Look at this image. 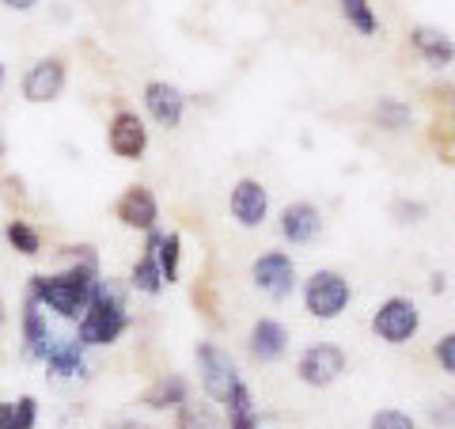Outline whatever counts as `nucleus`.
<instances>
[{"instance_id":"obj_1","label":"nucleus","mask_w":455,"mask_h":429,"mask_svg":"<svg viewBox=\"0 0 455 429\" xmlns=\"http://www.w3.org/2000/svg\"><path fill=\"white\" fill-rule=\"evenodd\" d=\"M99 281V270L92 266H68L61 274H35L31 285H27V296L35 300L38 308L53 312L57 320H76L88 312L92 289Z\"/></svg>"},{"instance_id":"obj_2","label":"nucleus","mask_w":455,"mask_h":429,"mask_svg":"<svg viewBox=\"0 0 455 429\" xmlns=\"http://www.w3.org/2000/svg\"><path fill=\"white\" fill-rule=\"evenodd\" d=\"M125 331H130V312H125V296L114 281H95L88 312L76 323V342L80 346H114Z\"/></svg>"},{"instance_id":"obj_3","label":"nucleus","mask_w":455,"mask_h":429,"mask_svg":"<svg viewBox=\"0 0 455 429\" xmlns=\"http://www.w3.org/2000/svg\"><path fill=\"white\" fill-rule=\"evenodd\" d=\"M194 357H197V373H202V388H205V395L212 399V403H228L232 399V392L243 384V376H239V368H235V361L228 357V350H220V346H212V342H202V346L194 350Z\"/></svg>"},{"instance_id":"obj_4","label":"nucleus","mask_w":455,"mask_h":429,"mask_svg":"<svg viewBox=\"0 0 455 429\" xmlns=\"http://www.w3.org/2000/svg\"><path fill=\"white\" fill-rule=\"evenodd\" d=\"M349 281L338 274V270H315L304 285V308L315 320H338L341 312L349 308Z\"/></svg>"},{"instance_id":"obj_5","label":"nucleus","mask_w":455,"mask_h":429,"mask_svg":"<svg viewBox=\"0 0 455 429\" xmlns=\"http://www.w3.org/2000/svg\"><path fill=\"white\" fill-rule=\"evenodd\" d=\"M418 327H421V312H418V304L410 296L383 300V304L376 308V316H372L376 338L391 342V346H403V342H410L418 335Z\"/></svg>"},{"instance_id":"obj_6","label":"nucleus","mask_w":455,"mask_h":429,"mask_svg":"<svg viewBox=\"0 0 455 429\" xmlns=\"http://www.w3.org/2000/svg\"><path fill=\"white\" fill-rule=\"evenodd\" d=\"M65 80H68L65 61L50 53V57H38V61L23 73L20 92H23L27 103H35V107H42V103H57V99H61V92H65Z\"/></svg>"},{"instance_id":"obj_7","label":"nucleus","mask_w":455,"mask_h":429,"mask_svg":"<svg viewBox=\"0 0 455 429\" xmlns=\"http://www.w3.org/2000/svg\"><path fill=\"white\" fill-rule=\"evenodd\" d=\"M341 373H346V353L334 342H315V346H307L300 353V361H296V376H300L307 388H326V384H334Z\"/></svg>"},{"instance_id":"obj_8","label":"nucleus","mask_w":455,"mask_h":429,"mask_svg":"<svg viewBox=\"0 0 455 429\" xmlns=\"http://www.w3.org/2000/svg\"><path fill=\"white\" fill-rule=\"evenodd\" d=\"M107 145L118 160H140L148 149V125L137 110H118L107 125Z\"/></svg>"},{"instance_id":"obj_9","label":"nucleus","mask_w":455,"mask_h":429,"mask_svg":"<svg viewBox=\"0 0 455 429\" xmlns=\"http://www.w3.org/2000/svg\"><path fill=\"white\" fill-rule=\"evenodd\" d=\"M251 278L266 296L284 300V296H292V289H296V263L289 259V255H281V251H269V255H262V259H254Z\"/></svg>"},{"instance_id":"obj_10","label":"nucleus","mask_w":455,"mask_h":429,"mask_svg":"<svg viewBox=\"0 0 455 429\" xmlns=\"http://www.w3.org/2000/svg\"><path fill=\"white\" fill-rule=\"evenodd\" d=\"M114 217H118L125 228H133V232H152L156 221H160V202H156V194L148 187H125L122 198L114 202Z\"/></svg>"},{"instance_id":"obj_11","label":"nucleus","mask_w":455,"mask_h":429,"mask_svg":"<svg viewBox=\"0 0 455 429\" xmlns=\"http://www.w3.org/2000/svg\"><path fill=\"white\" fill-rule=\"evenodd\" d=\"M145 110L152 114L156 125H164V130H179L182 110H187V95H182L175 84H167V80H148L145 84Z\"/></svg>"},{"instance_id":"obj_12","label":"nucleus","mask_w":455,"mask_h":429,"mask_svg":"<svg viewBox=\"0 0 455 429\" xmlns=\"http://www.w3.org/2000/svg\"><path fill=\"white\" fill-rule=\"evenodd\" d=\"M228 209H232L235 224L243 228H259L269 213V194L259 179H239L232 187V198H228Z\"/></svg>"},{"instance_id":"obj_13","label":"nucleus","mask_w":455,"mask_h":429,"mask_svg":"<svg viewBox=\"0 0 455 429\" xmlns=\"http://www.w3.org/2000/svg\"><path fill=\"white\" fill-rule=\"evenodd\" d=\"M20 323H23V357H31V361H46V353L53 350L57 335L46 327V316H42V308L35 304L31 296L23 300V316H20Z\"/></svg>"},{"instance_id":"obj_14","label":"nucleus","mask_w":455,"mask_h":429,"mask_svg":"<svg viewBox=\"0 0 455 429\" xmlns=\"http://www.w3.org/2000/svg\"><path fill=\"white\" fill-rule=\"evenodd\" d=\"M323 232V213L311 202H292L281 213V236L289 243H311Z\"/></svg>"},{"instance_id":"obj_15","label":"nucleus","mask_w":455,"mask_h":429,"mask_svg":"<svg viewBox=\"0 0 455 429\" xmlns=\"http://www.w3.org/2000/svg\"><path fill=\"white\" fill-rule=\"evenodd\" d=\"M289 346V331L277 323V320H259L251 327V353L259 357V361H277Z\"/></svg>"},{"instance_id":"obj_16","label":"nucleus","mask_w":455,"mask_h":429,"mask_svg":"<svg viewBox=\"0 0 455 429\" xmlns=\"http://www.w3.org/2000/svg\"><path fill=\"white\" fill-rule=\"evenodd\" d=\"M190 399V384L182 380V376H160L152 384V388L145 392V399H140V403L145 407H152V410H167V407H182Z\"/></svg>"},{"instance_id":"obj_17","label":"nucleus","mask_w":455,"mask_h":429,"mask_svg":"<svg viewBox=\"0 0 455 429\" xmlns=\"http://www.w3.org/2000/svg\"><path fill=\"white\" fill-rule=\"evenodd\" d=\"M414 50H418L429 65H436V69H444V65L455 61V42H451L448 35L433 31V27H418V31H414Z\"/></svg>"},{"instance_id":"obj_18","label":"nucleus","mask_w":455,"mask_h":429,"mask_svg":"<svg viewBox=\"0 0 455 429\" xmlns=\"http://www.w3.org/2000/svg\"><path fill=\"white\" fill-rule=\"evenodd\" d=\"M42 365H46L53 376H65V380H68V376H80V373H84V346H80L76 338H73V342H61V338H57L53 350L46 353V361H42Z\"/></svg>"},{"instance_id":"obj_19","label":"nucleus","mask_w":455,"mask_h":429,"mask_svg":"<svg viewBox=\"0 0 455 429\" xmlns=\"http://www.w3.org/2000/svg\"><path fill=\"white\" fill-rule=\"evenodd\" d=\"M130 285L137 293H145V296H160V289H164V274H160V263H156V255L152 251H145L140 259L133 263V270H130Z\"/></svg>"},{"instance_id":"obj_20","label":"nucleus","mask_w":455,"mask_h":429,"mask_svg":"<svg viewBox=\"0 0 455 429\" xmlns=\"http://www.w3.org/2000/svg\"><path fill=\"white\" fill-rule=\"evenodd\" d=\"M4 239H8L12 251L27 255V259H35V255L42 251V232H38L35 224H27L23 217H12V221L4 224Z\"/></svg>"},{"instance_id":"obj_21","label":"nucleus","mask_w":455,"mask_h":429,"mask_svg":"<svg viewBox=\"0 0 455 429\" xmlns=\"http://www.w3.org/2000/svg\"><path fill=\"white\" fill-rule=\"evenodd\" d=\"M224 407H228V429H259V414H254V399L247 384H239Z\"/></svg>"},{"instance_id":"obj_22","label":"nucleus","mask_w":455,"mask_h":429,"mask_svg":"<svg viewBox=\"0 0 455 429\" xmlns=\"http://www.w3.org/2000/svg\"><path fill=\"white\" fill-rule=\"evenodd\" d=\"M156 263H160V274H164V285L179 281V263H182V236L179 232H167L156 247Z\"/></svg>"},{"instance_id":"obj_23","label":"nucleus","mask_w":455,"mask_h":429,"mask_svg":"<svg viewBox=\"0 0 455 429\" xmlns=\"http://www.w3.org/2000/svg\"><path fill=\"white\" fill-rule=\"evenodd\" d=\"M341 4V16L349 20V27L357 35H376V12H372V4H368V0H338Z\"/></svg>"},{"instance_id":"obj_24","label":"nucleus","mask_w":455,"mask_h":429,"mask_svg":"<svg viewBox=\"0 0 455 429\" xmlns=\"http://www.w3.org/2000/svg\"><path fill=\"white\" fill-rule=\"evenodd\" d=\"M179 429H217V418L209 414V407H197L187 399L179 407Z\"/></svg>"},{"instance_id":"obj_25","label":"nucleus","mask_w":455,"mask_h":429,"mask_svg":"<svg viewBox=\"0 0 455 429\" xmlns=\"http://www.w3.org/2000/svg\"><path fill=\"white\" fill-rule=\"evenodd\" d=\"M376 118H379V125H387V130H403V125H410V107L395 103V99H383L376 107Z\"/></svg>"},{"instance_id":"obj_26","label":"nucleus","mask_w":455,"mask_h":429,"mask_svg":"<svg viewBox=\"0 0 455 429\" xmlns=\"http://www.w3.org/2000/svg\"><path fill=\"white\" fill-rule=\"evenodd\" d=\"M368 429H418V425L406 410H379V414H372V425Z\"/></svg>"},{"instance_id":"obj_27","label":"nucleus","mask_w":455,"mask_h":429,"mask_svg":"<svg viewBox=\"0 0 455 429\" xmlns=\"http://www.w3.org/2000/svg\"><path fill=\"white\" fill-rule=\"evenodd\" d=\"M38 425V399L20 395L16 399V429H35Z\"/></svg>"},{"instance_id":"obj_28","label":"nucleus","mask_w":455,"mask_h":429,"mask_svg":"<svg viewBox=\"0 0 455 429\" xmlns=\"http://www.w3.org/2000/svg\"><path fill=\"white\" fill-rule=\"evenodd\" d=\"M436 361H440V368H444L448 376H455V335H444L436 342Z\"/></svg>"},{"instance_id":"obj_29","label":"nucleus","mask_w":455,"mask_h":429,"mask_svg":"<svg viewBox=\"0 0 455 429\" xmlns=\"http://www.w3.org/2000/svg\"><path fill=\"white\" fill-rule=\"evenodd\" d=\"M0 429H16V399L0 403Z\"/></svg>"},{"instance_id":"obj_30","label":"nucleus","mask_w":455,"mask_h":429,"mask_svg":"<svg viewBox=\"0 0 455 429\" xmlns=\"http://www.w3.org/2000/svg\"><path fill=\"white\" fill-rule=\"evenodd\" d=\"M0 4L12 8V12H31V8L38 4V0H0Z\"/></svg>"},{"instance_id":"obj_31","label":"nucleus","mask_w":455,"mask_h":429,"mask_svg":"<svg viewBox=\"0 0 455 429\" xmlns=\"http://www.w3.org/2000/svg\"><path fill=\"white\" fill-rule=\"evenodd\" d=\"M114 429H148V425H140V422H125V425H114Z\"/></svg>"},{"instance_id":"obj_32","label":"nucleus","mask_w":455,"mask_h":429,"mask_svg":"<svg viewBox=\"0 0 455 429\" xmlns=\"http://www.w3.org/2000/svg\"><path fill=\"white\" fill-rule=\"evenodd\" d=\"M4 320H8V308H4V296H0V327H4Z\"/></svg>"},{"instance_id":"obj_33","label":"nucleus","mask_w":455,"mask_h":429,"mask_svg":"<svg viewBox=\"0 0 455 429\" xmlns=\"http://www.w3.org/2000/svg\"><path fill=\"white\" fill-rule=\"evenodd\" d=\"M0 88H4V65H0Z\"/></svg>"},{"instance_id":"obj_34","label":"nucleus","mask_w":455,"mask_h":429,"mask_svg":"<svg viewBox=\"0 0 455 429\" xmlns=\"http://www.w3.org/2000/svg\"><path fill=\"white\" fill-rule=\"evenodd\" d=\"M0 156H4V141H0Z\"/></svg>"}]
</instances>
